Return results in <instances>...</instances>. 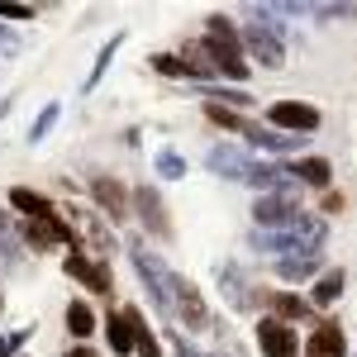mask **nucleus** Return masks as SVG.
Masks as SVG:
<instances>
[{
  "mask_svg": "<svg viewBox=\"0 0 357 357\" xmlns=\"http://www.w3.org/2000/svg\"><path fill=\"white\" fill-rule=\"evenodd\" d=\"M301 205L291 200V195H257V205H252V224H257V234H281V229H296L301 224Z\"/></svg>",
  "mask_w": 357,
  "mask_h": 357,
  "instance_id": "7ed1b4c3",
  "label": "nucleus"
},
{
  "mask_svg": "<svg viewBox=\"0 0 357 357\" xmlns=\"http://www.w3.org/2000/svg\"><path fill=\"white\" fill-rule=\"evenodd\" d=\"M67 357H96V353H91V348H72Z\"/></svg>",
  "mask_w": 357,
  "mask_h": 357,
  "instance_id": "58836bf2",
  "label": "nucleus"
},
{
  "mask_svg": "<svg viewBox=\"0 0 357 357\" xmlns=\"http://www.w3.org/2000/svg\"><path fill=\"white\" fill-rule=\"evenodd\" d=\"M238 38H243V57H252L257 67H267V72L286 67V29L281 20H272V5H252Z\"/></svg>",
  "mask_w": 357,
  "mask_h": 357,
  "instance_id": "f257e3e1",
  "label": "nucleus"
},
{
  "mask_svg": "<svg viewBox=\"0 0 357 357\" xmlns=\"http://www.w3.org/2000/svg\"><path fill=\"white\" fill-rule=\"evenodd\" d=\"M305 357H348V333L338 329L333 319H319L310 343H305Z\"/></svg>",
  "mask_w": 357,
  "mask_h": 357,
  "instance_id": "dca6fc26",
  "label": "nucleus"
},
{
  "mask_svg": "<svg viewBox=\"0 0 357 357\" xmlns=\"http://www.w3.org/2000/svg\"><path fill=\"white\" fill-rule=\"evenodd\" d=\"M176 324L181 329H215L210 324V305H205V296H200V286H195L191 276H176Z\"/></svg>",
  "mask_w": 357,
  "mask_h": 357,
  "instance_id": "6e6552de",
  "label": "nucleus"
},
{
  "mask_svg": "<svg viewBox=\"0 0 357 357\" xmlns=\"http://www.w3.org/2000/svg\"><path fill=\"white\" fill-rule=\"evenodd\" d=\"M5 234H10V215L0 210V238H5Z\"/></svg>",
  "mask_w": 357,
  "mask_h": 357,
  "instance_id": "4c0bfd02",
  "label": "nucleus"
},
{
  "mask_svg": "<svg viewBox=\"0 0 357 357\" xmlns=\"http://www.w3.org/2000/svg\"><path fill=\"white\" fill-rule=\"evenodd\" d=\"M119 48H124V33H110V43H105V48H100V53H96V67H91V72H86L82 91H96V86L105 82V72H110V62H114V53H119Z\"/></svg>",
  "mask_w": 357,
  "mask_h": 357,
  "instance_id": "b1692460",
  "label": "nucleus"
},
{
  "mask_svg": "<svg viewBox=\"0 0 357 357\" xmlns=\"http://www.w3.org/2000/svg\"><path fill=\"white\" fill-rule=\"evenodd\" d=\"M205 114H210V124H220V129H229V134H243L248 119L238 110H229V105H220V100H205Z\"/></svg>",
  "mask_w": 357,
  "mask_h": 357,
  "instance_id": "cd10ccee",
  "label": "nucleus"
},
{
  "mask_svg": "<svg viewBox=\"0 0 357 357\" xmlns=\"http://www.w3.org/2000/svg\"><path fill=\"white\" fill-rule=\"evenodd\" d=\"M257 329V348H262V357H296L301 353V338H296V324H281V319H257L252 324Z\"/></svg>",
  "mask_w": 357,
  "mask_h": 357,
  "instance_id": "1a4fd4ad",
  "label": "nucleus"
},
{
  "mask_svg": "<svg viewBox=\"0 0 357 357\" xmlns=\"http://www.w3.org/2000/svg\"><path fill=\"white\" fill-rule=\"evenodd\" d=\"M286 172L296 176V186H319V191H329L333 181V167L324 158H296V162H286Z\"/></svg>",
  "mask_w": 357,
  "mask_h": 357,
  "instance_id": "f3484780",
  "label": "nucleus"
},
{
  "mask_svg": "<svg viewBox=\"0 0 357 357\" xmlns=\"http://www.w3.org/2000/svg\"><path fill=\"white\" fill-rule=\"evenodd\" d=\"M129 262H134L138 281L148 286L153 310H158V314H167V319H176V272L167 267L158 252H148V248H143V238H129Z\"/></svg>",
  "mask_w": 357,
  "mask_h": 357,
  "instance_id": "f03ea898",
  "label": "nucleus"
},
{
  "mask_svg": "<svg viewBox=\"0 0 357 357\" xmlns=\"http://www.w3.org/2000/svg\"><path fill=\"white\" fill-rule=\"evenodd\" d=\"M62 272L72 276V281H82L86 291H96V296H110V291H114V276H110V262H105V257H91V252H67Z\"/></svg>",
  "mask_w": 357,
  "mask_h": 357,
  "instance_id": "423d86ee",
  "label": "nucleus"
},
{
  "mask_svg": "<svg viewBox=\"0 0 357 357\" xmlns=\"http://www.w3.org/2000/svg\"><path fill=\"white\" fill-rule=\"evenodd\" d=\"M20 238H24L29 248H72L77 243V234H72V224L62 220V210L38 215V220H24L20 224Z\"/></svg>",
  "mask_w": 357,
  "mask_h": 357,
  "instance_id": "20e7f679",
  "label": "nucleus"
},
{
  "mask_svg": "<svg viewBox=\"0 0 357 357\" xmlns=\"http://www.w3.org/2000/svg\"><path fill=\"white\" fill-rule=\"evenodd\" d=\"M20 262H24V257H20V248H10L5 238H0V272H15Z\"/></svg>",
  "mask_w": 357,
  "mask_h": 357,
  "instance_id": "2f4dec72",
  "label": "nucleus"
},
{
  "mask_svg": "<svg viewBox=\"0 0 357 357\" xmlns=\"http://www.w3.org/2000/svg\"><path fill=\"white\" fill-rule=\"evenodd\" d=\"M91 200H96L114 224H124V220H129V210H134V195L124 191L114 176H91Z\"/></svg>",
  "mask_w": 357,
  "mask_h": 357,
  "instance_id": "9b49d317",
  "label": "nucleus"
},
{
  "mask_svg": "<svg viewBox=\"0 0 357 357\" xmlns=\"http://www.w3.org/2000/svg\"><path fill=\"white\" fill-rule=\"evenodd\" d=\"M205 96H220V105H229V110H243V105H252V96H248L243 86H205Z\"/></svg>",
  "mask_w": 357,
  "mask_h": 357,
  "instance_id": "c85d7f7f",
  "label": "nucleus"
},
{
  "mask_svg": "<svg viewBox=\"0 0 357 357\" xmlns=\"http://www.w3.org/2000/svg\"><path fill=\"white\" fill-rule=\"evenodd\" d=\"M153 172H158L162 181H181V176H186V158H181L176 148H158V153H153Z\"/></svg>",
  "mask_w": 357,
  "mask_h": 357,
  "instance_id": "393cba45",
  "label": "nucleus"
},
{
  "mask_svg": "<svg viewBox=\"0 0 357 357\" xmlns=\"http://www.w3.org/2000/svg\"><path fill=\"white\" fill-rule=\"evenodd\" d=\"M10 105H15V96H5V100H0V119L10 114Z\"/></svg>",
  "mask_w": 357,
  "mask_h": 357,
  "instance_id": "e433bc0d",
  "label": "nucleus"
},
{
  "mask_svg": "<svg viewBox=\"0 0 357 357\" xmlns=\"http://www.w3.org/2000/svg\"><path fill=\"white\" fill-rule=\"evenodd\" d=\"M215 276H220V291H224V301L234 305V310H257V296L248 291V276H243L238 262H220Z\"/></svg>",
  "mask_w": 357,
  "mask_h": 357,
  "instance_id": "4468645a",
  "label": "nucleus"
},
{
  "mask_svg": "<svg viewBox=\"0 0 357 357\" xmlns=\"http://www.w3.org/2000/svg\"><path fill=\"white\" fill-rule=\"evenodd\" d=\"M105 338H110V353L114 357L134 353V319H129V310H119V314L105 319Z\"/></svg>",
  "mask_w": 357,
  "mask_h": 357,
  "instance_id": "a211bd4d",
  "label": "nucleus"
},
{
  "mask_svg": "<svg viewBox=\"0 0 357 357\" xmlns=\"http://www.w3.org/2000/svg\"><path fill=\"white\" fill-rule=\"evenodd\" d=\"M205 167H210L215 176H224V181H243L252 158H248L243 148H234V143H215V148L205 153Z\"/></svg>",
  "mask_w": 357,
  "mask_h": 357,
  "instance_id": "ddd939ff",
  "label": "nucleus"
},
{
  "mask_svg": "<svg viewBox=\"0 0 357 357\" xmlns=\"http://www.w3.org/2000/svg\"><path fill=\"white\" fill-rule=\"evenodd\" d=\"M57 114H62V105H57V100H48V105H43V110H38V119H33V124H29V134H24V143H29V148H38V143H43V138L53 134Z\"/></svg>",
  "mask_w": 357,
  "mask_h": 357,
  "instance_id": "a878e982",
  "label": "nucleus"
},
{
  "mask_svg": "<svg viewBox=\"0 0 357 357\" xmlns=\"http://www.w3.org/2000/svg\"><path fill=\"white\" fill-rule=\"evenodd\" d=\"M267 124H272V129H281V134L310 138L319 124H324V114L314 110V105H305V100H276L272 110H267Z\"/></svg>",
  "mask_w": 357,
  "mask_h": 357,
  "instance_id": "39448f33",
  "label": "nucleus"
},
{
  "mask_svg": "<svg viewBox=\"0 0 357 357\" xmlns=\"http://www.w3.org/2000/svg\"><path fill=\"white\" fill-rule=\"evenodd\" d=\"M314 15H319V20H353L357 5H314Z\"/></svg>",
  "mask_w": 357,
  "mask_h": 357,
  "instance_id": "7c9ffc66",
  "label": "nucleus"
},
{
  "mask_svg": "<svg viewBox=\"0 0 357 357\" xmlns=\"http://www.w3.org/2000/svg\"><path fill=\"white\" fill-rule=\"evenodd\" d=\"M29 333H33V324H24V329H15V333H5V338H0V357H20V348L29 343Z\"/></svg>",
  "mask_w": 357,
  "mask_h": 357,
  "instance_id": "c756f323",
  "label": "nucleus"
},
{
  "mask_svg": "<svg viewBox=\"0 0 357 357\" xmlns=\"http://www.w3.org/2000/svg\"><path fill=\"white\" fill-rule=\"evenodd\" d=\"M343 281H348V272H343V267H333V272H319V281H314V291H310V305H314V310H324V305H333L338 296H343Z\"/></svg>",
  "mask_w": 357,
  "mask_h": 357,
  "instance_id": "aec40b11",
  "label": "nucleus"
},
{
  "mask_svg": "<svg viewBox=\"0 0 357 357\" xmlns=\"http://www.w3.org/2000/svg\"><path fill=\"white\" fill-rule=\"evenodd\" d=\"M148 62H153V72H158V77H172V82H200V72H195L191 62H186V57H172V53H153L148 57Z\"/></svg>",
  "mask_w": 357,
  "mask_h": 357,
  "instance_id": "5701e85b",
  "label": "nucleus"
},
{
  "mask_svg": "<svg viewBox=\"0 0 357 357\" xmlns=\"http://www.w3.org/2000/svg\"><path fill=\"white\" fill-rule=\"evenodd\" d=\"M62 220L72 224V234H82L86 248H96L100 257H105V252H114V238H110V229H105V220H100V210H86V205H67V210H62Z\"/></svg>",
  "mask_w": 357,
  "mask_h": 357,
  "instance_id": "0eeeda50",
  "label": "nucleus"
},
{
  "mask_svg": "<svg viewBox=\"0 0 357 357\" xmlns=\"http://www.w3.org/2000/svg\"><path fill=\"white\" fill-rule=\"evenodd\" d=\"M276 276L281 281H319V257H305V252H296V257H276Z\"/></svg>",
  "mask_w": 357,
  "mask_h": 357,
  "instance_id": "4be33fe9",
  "label": "nucleus"
},
{
  "mask_svg": "<svg viewBox=\"0 0 357 357\" xmlns=\"http://www.w3.org/2000/svg\"><path fill=\"white\" fill-rule=\"evenodd\" d=\"M134 210L153 238H172V220H167V205L158 195V186H134Z\"/></svg>",
  "mask_w": 357,
  "mask_h": 357,
  "instance_id": "9d476101",
  "label": "nucleus"
},
{
  "mask_svg": "<svg viewBox=\"0 0 357 357\" xmlns=\"http://www.w3.org/2000/svg\"><path fill=\"white\" fill-rule=\"evenodd\" d=\"M257 305H267L272 310V319H281V324H301V319H314V305L301 301V296H291V291H257ZM319 324V319H314Z\"/></svg>",
  "mask_w": 357,
  "mask_h": 357,
  "instance_id": "f8f14e48",
  "label": "nucleus"
},
{
  "mask_svg": "<svg viewBox=\"0 0 357 357\" xmlns=\"http://www.w3.org/2000/svg\"><path fill=\"white\" fill-rule=\"evenodd\" d=\"M243 138L252 143V148H267V153H301L305 143H310V138H301V134H281V129H272V124H252V119H248Z\"/></svg>",
  "mask_w": 357,
  "mask_h": 357,
  "instance_id": "2eb2a0df",
  "label": "nucleus"
},
{
  "mask_svg": "<svg viewBox=\"0 0 357 357\" xmlns=\"http://www.w3.org/2000/svg\"><path fill=\"white\" fill-rule=\"evenodd\" d=\"M172 348H176V357H200V353H195V348H191V343H186V338H181V329L172 333Z\"/></svg>",
  "mask_w": 357,
  "mask_h": 357,
  "instance_id": "c9c22d12",
  "label": "nucleus"
},
{
  "mask_svg": "<svg viewBox=\"0 0 357 357\" xmlns=\"http://www.w3.org/2000/svg\"><path fill=\"white\" fill-rule=\"evenodd\" d=\"M319 210H324V215H338V210H343V195H338V191H324Z\"/></svg>",
  "mask_w": 357,
  "mask_h": 357,
  "instance_id": "f704fd0d",
  "label": "nucleus"
},
{
  "mask_svg": "<svg viewBox=\"0 0 357 357\" xmlns=\"http://www.w3.org/2000/svg\"><path fill=\"white\" fill-rule=\"evenodd\" d=\"M124 310H129V319H134V353L138 357H162V343H158V333L148 329L143 310H138V305H124Z\"/></svg>",
  "mask_w": 357,
  "mask_h": 357,
  "instance_id": "412c9836",
  "label": "nucleus"
},
{
  "mask_svg": "<svg viewBox=\"0 0 357 357\" xmlns=\"http://www.w3.org/2000/svg\"><path fill=\"white\" fill-rule=\"evenodd\" d=\"M0 310H5V296H0Z\"/></svg>",
  "mask_w": 357,
  "mask_h": 357,
  "instance_id": "ea45409f",
  "label": "nucleus"
},
{
  "mask_svg": "<svg viewBox=\"0 0 357 357\" xmlns=\"http://www.w3.org/2000/svg\"><path fill=\"white\" fill-rule=\"evenodd\" d=\"M67 333H72V338H91V333H96V314H91L86 301L67 305Z\"/></svg>",
  "mask_w": 357,
  "mask_h": 357,
  "instance_id": "bb28decb",
  "label": "nucleus"
},
{
  "mask_svg": "<svg viewBox=\"0 0 357 357\" xmlns=\"http://www.w3.org/2000/svg\"><path fill=\"white\" fill-rule=\"evenodd\" d=\"M0 20H33V5H10V0H0Z\"/></svg>",
  "mask_w": 357,
  "mask_h": 357,
  "instance_id": "473e14b6",
  "label": "nucleus"
},
{
  "mask_svg": "<svg viewBox=\"0 0 357 357\" xmlns=\"http://www.w3.org/2000/svg\"><path fill=\"white\" fill-rule=\"evenodd\" d=\"M0 53H20V33L0 24Z\"/></svg>",
  "mask_w": 357,
  "mask_h": 357,
  "instance_id": "72a5a7b5",
  "label": "nucleus"
},
{
  "mask_svg": "<svg viewBox=\"0 0 357 357\" xmlns=\"http://www.w3.org/2000/svg\"><path fill=\"white\" fill-rule=\"evenodd\" d=\"M10 205L24 215V220H38V215H53V200L43 191H29V186H10Z\"/></svg>",
  "mask_w": 357,
  "mask_h": 357,
  "instance_id": "6ab92c4d",
  "label": "nucleus"
}]
</instances>
